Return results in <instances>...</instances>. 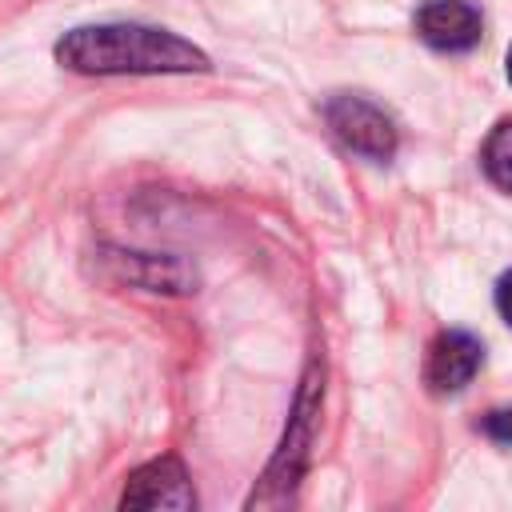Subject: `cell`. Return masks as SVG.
<instances>
[{
    "label": "cell",
    "mask_w": 512,
    "mask_h": 512,
    "mask_svg": "<svg viewBox=\"0 0 512 512\" xmlns=\"http://www.w3.org/2000/svg\"><path fill=\"white\" fill-rule=\"evenodd\" d=\"M56 60L80 76H156L208 72V56L152 24H84L56 40Z\"/></svg>",
    "instance_id": "obj_1"
},
{
    "label": "cell",
    "mask_w": 512,
    "mask_h": 512,
    "mask_svg": "<svg viewBox=\"0 0 512 512\" xmlns=\"http://www.w3.org/2000/svg\"><path fill=\"white\" fill-rule=\"evenodd\" d=\"M324 116H328L332 132L352 152H360L368 160H388L396 152V128H392V120L376 104H368L360 96H332Z\"/></svg>",
    "instance_id": "obj_2"
},
{
    "label": "cell",
    "mask_w": 512,
    "mask_h": 512,
    "mask_svg": "<svg viewBox=\"0 0 512 512\" xmlns=\"http://www.w3.org/2000/svg\"><path fill=\"white\" fill-rule=\"evenodd\" d=\"M120 504L124 508H176V512H188V508H196V492H192V480H188L184 464L176 456H160V460H148L144 468H136L128 476Z\"/></svg>",
    "instance_id": "obj_3"
},
{
    "label": "cell",
    "mask_w": 512,
    "mask_h": 512,
    "mask_svg": "<svg viewBox=\"0 0 512 512\" xmlns=\"http://www.w3.org/2000/svg\"><path fill=\"white\" fill-rule=\"evenodd\" d=\"M480 364H484V344L472 332H460V328L440 332L428 348V360H424V384L436 396H452L464 384H472Z\"/></svg>",
    "instance_id": "obj_4"
},
{
    "label": "cell",
    "mask_w": 512,
    "mask_h": 512,
    "mask_svg": "<svg viewBox=\"0 0 512 512\" xmlns=\"http://www.w3.org/2000/svg\"><path fill=\"white\" fill-rule=\"evenodd\" d=\"M416 32L436 52H468L484 36L480 8L468 0H428L416 12Z\"/></svg>",
    "instance_id": "obj_5"
},
{
    "label": "cell",
    "mask_w": 512,
    "mask_h": 512,
    "mask_svg": "<svg viewBox=\"0 0 512 512\" xmlns=\"http://www.w3.org/2000/svg\"><path fill=\"white\" fill-rule=\"evenodd\" d=\"M480 164H484V172L496 188L512 192V120H500L488 132V140L480 148Z\"/></svg>",
    "instance_id": "obj_6"
},
{
    "label": "cell",
    "mask_w": 512,
    "mask_h": 512,
    "mask_svg": "<svg viewBox=\"0 0 512 512\" xmlns=\"http://www.w3.org/2000/svg\"><path fill=\"white\" fill-rule=\"evenodd\" d=\"M480 428H484L496 444H512V408H496V412H488Z\"/></svg>",
    "instance_id": "obj_7"
},
{
    "label": "cell",
    "mask_w": 512,
    "mask_h": 512,
    "mask_svg": "<svg viewBox=\"0 0 512 512\" xmlns=\"http://www.w3.org/2000/svg\"><path fill=\"white\" fill-rule=\"evenodd\" d=\"M496 312L504 316V324H512V268L496 280Z\"/></svg>",
    "instance_id": "obj_8"
},
{
    "label": "cell",
    "mask_w": 512,
    "mask_h": 512,
    "mask_svg": "<svg viewBox=\"0 0 512 512\" xmlns=\"http://www.w3.org/2000/svg\"><path fill=\"white\" fill-rule=\"evenodd\" d=\"M508 80H512V52H508Z\"/></svg>",
    "instance_id": "obj_9"
}]
</instances>
